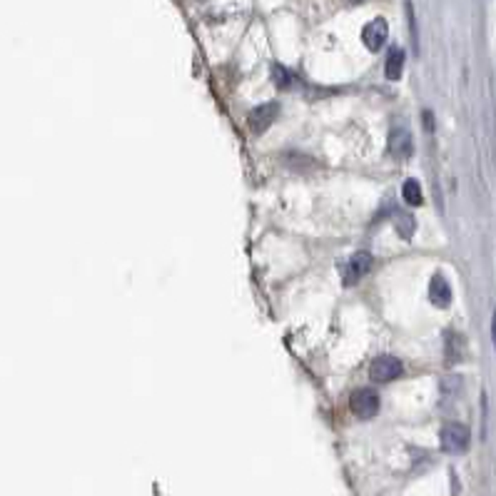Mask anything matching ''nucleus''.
Instances as JSON below:
<instances>
[{"mask_svg":"<svg viewBox=\"0 0 496 496\" xmlns=\"http://www.w3.org/2000/svg\"><path fill=\"white\" fill-rule=\"evenodd\" d=\"M439 444L446 454H464L471 444L469 426H464L461 421H446L439 431Z\"/></svg>","mask_w":496,"mask_h":496,"instance_id":"nucleus-1","label":"nucleus"},{"mask_svg":"<svg viewBox=\"0 0 496 496\" xmlns=\"http://www.w3.org/2000/svg\"><path fill=\"white\" fill-rule=\"evenodd\" d=\"M401 372H404L401 360H397V357H392V355L377 357V360L372 362V367H370V377H372V382H377V384L394 382L397 377H401Z\"/></svg>","mask_w":496,"mask_h":496,"instance_id":"nucleus-2","label":"nucleus"},{"mask_svg":"<svg viewBox=\"0 0 496 496\" xmlns=\"http://www.w3.org/2000/svg\"><path fill=\"white\" fill-rule=\"evenodd\" d=\"M350 409L355 411L360 419H372L379 411V394L374 389H357L350 397Z\"/></svg>","mask_w":496,"mask_h":496,"instance_id":"nucleus-3","label":"nucleus"},{"mask_svg":"<svg viewBox=\"0 0 496 496\" xmlns=\"http://www.w3.org/2000/svg\"><path fill=\"white\" fill-rule=\"evenodd\" d=\"M277 115H279L277 102H264V105L254 107V110L249 112V117H247L249 130H252L254 135H262V132H267L269 125L277 120Z\"/></svg>","mask_w":496,"mask_h":496,"instance_id":"nucleus-4","label":"nucleus"},{"mask_svg":"<svg viewBox=\"0 0 496 496\" xmlns=\"http://www.w3.org/2000/svg\"><path fill=\"white\" fill-rule=\"evenodd\" d=\"M387 36H389V26H387L384 18H374V21H370L362 28V43L372 53L382 50V45L387 43Z\"/></svg>","mask_w":496,"mask_h":496,"instance_id":"nucleus-5","label":"nucleus"},{"mask_svg":"<svg viewBox=\"0 0 496 496\" xmlns=\"http://www.w3.org/2000/svg\"><path fill=\"white\" fill-rule=\"evenodd\" d=\"M372 254L370 252H357V254H352V259L347 262V267H345V274H342V282L347 284V287H352V284H357L362 277H365L367 272L372 269Z\"/></svg>","mask_w":496,"mask_h":496,"instance_id":"nucleus-6","label":"nucleus"},{"mask_svg":"<svg viewBox=\"0 0 496 496\" xmlns=\"http://www.w3.org/2000/svg\"><path fill=\"white\" fill-rule=\"evenodd\" d=\"M389 152L394 160H409L411 152H414V140H411V132L406 127H394L389 132Z\"/></svg>","mask_w":496,"mask_h":496,"instance_id":"nucleus-7","label":"nucleus"},{"mask_svg":"<svg viewBox=\"0 0 496 496\" xmlns=\"http://www.w3.org/2000/svg\"><path fill=\"white\" fill-rule=\"evenodd\" d=\"M429 299L434 307H449L451 304V287L441 272H436L429 282Z\"/></svg>","mask_w":496,"mask_h":496,"instance_id":"nucleus-8","label":"nucleus"},{"mask_svg":"<svg viewBox=\"0 0 496 496\" xmlns=\"http://www.w3.org/2000/svg\"><path fill=\"white\" fill-rule=\"evenodd\" d=\"M282 165L292 173H309V170L319 168V162L314 157L304 155V152H297V150H289L287 155L282 157Z\"/></svg>","mask_w":496,"mask_h":496,"instance_id":"nucleus-9","label":"nucleus"},{"mask_svg":"<svg viewBox=\"0 0 496 496\" xmlns=\"http://www.w3.org/2000/svg\"><path fill=\"white\" fill-rule=\"evenodd\" d=\"M444 342H446V362H449V365H456V362L464 360V350H466L464 337L456 335L454 329H446Z\"/></svg>","mask_w":496,"mask_h":496,"instance_id":"nucleus-10","label":"nucleus"},{"mask_svg":"<svg viewBox=\"0 0 496 496\" xmlns=\"http://www.w3.org/2000/svg\"><path fill=\"white\" fill-rule=\"evenodd\" d=\"M401 70H404V50H401V48H392V50L387 53V65H384L387 77H389V80H399Z\"/></svg>","mask_w":496,"mask_h":496,"instance_id":"nucleus-11","label":"nucleus"},{"mask_svg":"<svg viewBox=\"0 0 496 496\" xmlns=\"http://www.w3.org/2000/svg\"><path fill=\"white\" fill-rule=\"evenodd\" d=\"M401 198H404V203L409 205V207H419V205L424 203V198H421V185L416 183V180H406L404 188H401Z\"/></svg>","mask_w":496,"mask_h":496,"instance_id":"nucleus-12","label":"nucleus"},{"mask_svg":"<svg viewBox=\"0 0 496 496\" xmlns=\"http://www.w3.org/2000/svg\"><path fill=\"white\" fill-rule=\"evenodd\" d=\"M394 225H397V232H399V237L411 239V234H414V230H416V222H414V217H411V215H406V212L397 215Z\"/></svg>","mask_w":496,"mask_h":496,"instance_id":"nucleus-13","label":"nucleus"},{"mask_svg":"<svg viewBox=\"0 0 496 496\" xmlns=\"http://www.w3.org/2000/svg\"><path fill=\"white\" fill-rule=\"evenodd\" d=\"M406 21H409V33H411V48L414 53H419V28H416V16L411 0H406Z\"/></svg>","mask_w":496,"mask_h":496,"instance_id":"nucleus-14","label":"nucleus"},{"mask_svg":"<svg viewBox=\"0 0 496 496\" xmlns=\"http://www.w3.org/2000/svg\"><path fill=\"white\" fill-rule=\"evenodd\" d=\"M274 82H277V87H282V90H287V87H292V75H289L287 68L274 65Z\"/></svg>","mask_w":496,"mask_h":496,"instance_id":"nucleus-15","label":"nucleus"},{"mask_svg":"<svg viewBox=\"0 0 496 496\" xmlns=\"http://www.w3.org/2000/svg\"><path fill=\"white\" fill-rule=\"evenodd\" d=\"M424 127L426 132H434V115H431V110H424Z\"/></svg>","mask_w":496,"mask_h":496,"instance_id":"nucleus-16","label":"nucleus"},{"mask_svg":"<svg viewBox=\"0 0 496 496\" xmlns=\"http://www.w3.org/2000/svg\"><path fill=\"white\" fill-rule=\"evenodd\" d=\"M491 340H494V347H496V314L491 317Z\"/></svg>","mask_w":496,"mask_h":496,"instance_id":"nucleus-17","label":"nucleus"},{"mask_svg":"<svg viewBox=\"0 0 496 496\" xmlns=\"http://www.w3.org/2000/svg\"><path fill=\"white\" fill-rule=\"evenodd\" d=\"M352 3H360V0H352Z\"/></svg>","mask_w":496,"mask_h":496,"instance_id":"nucleus-18","label":"nucleus"}]
</instances>
